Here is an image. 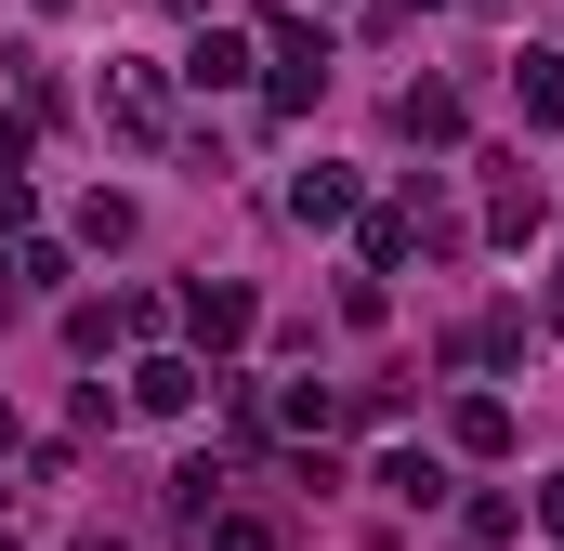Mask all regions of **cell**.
<instances>
[{"label": "cell", "instance_id": "obj_1", "mask_svg": "<svg viewBox=\"0 0 564 551\" xmlns=\"http://www.w3.org/2000/svg\"><path fill=\"white\" fill-rule=\"evenodd\" d=\"M132 408L144 420H184V408H197V368H184V355H144V368H132Z\"/></svg>", "mask_w": 564, "mask_h": 551}, {"label": "cell", "instance_id": "obj_2", "mask_svg": "<svg viewBox=\"0 0 564 551\" xmlns=\"http://www.w3.org/2000/svg\"><path fill=\"white\" fill-rule=\"evenodd\" d=\"M184 79H197V93H237V79H250V40H237V26H210V40L184 53Z\"/></svg>", "mask_w": 564, "mask_h": 551}, {"label": "cell", "instance_id": "obj_3", "mask_svg": "<svg viewBox=\"0 0 564 551\" xmlns=\"http://www.w3.org/2000/svg\"><path fill=\"white\" fill-rule=\"evenodd\" d=\"M512 106H525V132H552V119H564V66H552V53L512 66Z\"/></svg>", "mask_w": 564, "mask_h": 551}, {"label": "cell", "instance_id": "obj_4", "mask_svg": "<svg viewBox=\"0 0 564 551\" xmlns=\"http://www.w3.org/2000/svg\"><path fill=\"white\" fill-rule=\"evenodd\" d=\"M394 119H408L421 144H459V93H446V79H408V106H394Z\"/></svg>", "mask_w": 564, "mask_h": 551}, {"label": "cell", "instance_id": "obj_5", "mask_svg": "<svg viewBox=\"0 0 564 551\" xmlns=\"http://www.w3.org/2000/svg\"><path fill=\"white\" fill-rule=\"evenodd\" d=\"M341 210H355L341 171H302V184H289V224H341Z\"/></svg>", "mask_w": 564, "mask_h": 551}, {"label": "cell", "instance_id": "obj_6", "mask_svg": "<svg viewBox=\"0 0 564 551\" xmlns=\"http://www.w3.org/2000/svg\"><path fill=\"white\" fill-rule=\"evenodd\" d=\"M368 486H394V499H408V512H421V499H446V473H433L421 446H394V460H381V473H368Z\"/></svg>", "mask_w": 564, "mask_h": 551}, {"label": "cell", "instance_id": "obj_7", "mask_svg": "<svg viewBox=\"0 0 564 551\" xmlns=\"http://www.w3.org/2000/svg\"><path fill=\"white\" fill-rule=\"evenodd\" d=\"M184 315H197V342H237V328H250V289H197Z\"/></svg>", "mask_w": 564, "mask_h": 551}, {"label": "cell", "instance_id": "obj_8", "mask_svg": "<svg viewBox=\"0 0 564 551\" xmlns=\"http://www.w3.org/2000/svg\"><path fill=\"white\" fill-rule=\"evenodd\" d=\"M459 446H473V460H499V446H512V408H499V395H473V408H459Z\"/></svg>", "mask_w": 564, "mask_h": 551}, {"label": "cell", "instance_id": "obj_9", "mask_svg": "<svg viewBox=\"0 0 564 551\" xmlns=\"http://www.w3.org/2000/svg\"><path fill=\"white\" fill-rule=\"evenodd\" d=\"M210 551H276V526L263 512H210Z\"/></svg>", "mask_w": 564, "mask_h": 551}, {"label": "cell", "instance_id": "obj_10", "mask_svg": "<svg viewBox=\"0 0 564 551\" xmlns=\"http://www.w3.org/2000/svg\"><path fill=\"white\" fill-rule=\"evenodd\" d=\"M539 526H552V539H564V473H552V486H539Z\"/></svg>", "mask_w": 564, "mask_h": 551}, {"label": "cell", "instance_id": "obj_11", "mask_svg": "<svg viewBox=\"0 0 564 551\" xmlns=\"http://www.w3.org/2000/svg\"><path fill=\"white\" fill-rule=\"evenodd\" d=\"M79 551H132V539H106V526H93V539H79Z\"/></svg>", "mask_w": 564, "mask_h": 551}, {"label": "cell", "instance_id": "obj_12", "mask_svg": "<svg viewBox=\"0 0 564 551\" xmlns=\"http://www.w3.org/2000/svg\"><path fill=\"white\" fill-rule=\"evenodd\" d=\"M171 13H210V0H171Z\"/></svg>", "mask_w": 564, "mask_h": 551}, {"label": "cell", "instance_id": "obj_13", "mask_svg": "<svg viewBox=\"0 0 564 551\" xmlns=\"http://www.w3.org/2000/svg\"><path fill=\"white\" fill-rule=\"evenodd\" d=\"M0 446H13V408H0Z\"/></svg>", "mask_w": 564, "mask_h": 551}]
</instances>
